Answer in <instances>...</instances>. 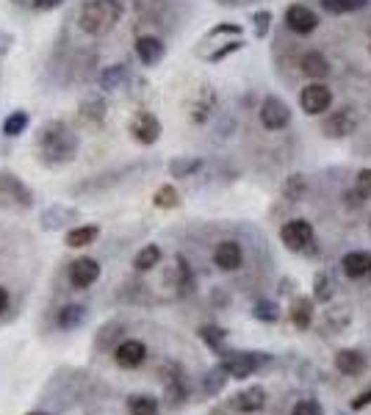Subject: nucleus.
Here are the masks:
<instances>
[{
	"label": "nucleus",
	"mask_w": 371,
	"mask_h": 415,
	"mask_svg": "<svg viewBox=\"0 0 371 415\" xmlns=\"http://www.w3.org/2000/svg\"><path fill=\"white\" fill-rule=\"evenodd\" d=\"M311 319H313V302L311 299H297L291 305V322L297 324L299 329L311 327Z\"/></svg>",
	"instance_id": "nucleus-22"
},
{
	"label": "nucleus",
	"mask_w": 371,
	"mask_h": 415,
	"mask_svg": "<svg viewBox=\"0 0 371 415\" xmlns=\"http://www.w3.org/2000/svg\"><path fill=\"white\" fill-rule=\"evenodd\" d=\"M355 128H358V114H355L352 108L332 111V114L325 119V125H322V131L332 138L349 136V133H355Z\"/></svg>",
	"instance_id": "nucleus-6"
},
{
	"label": "nucleus",
	"mask_w": 371,
	"mask_h": 415,
	"mask_svg": "<svg viewBox=\"0 0 371 415\" xmlns=\"http://www.w3.org/2000/svg\"><path fill=\"white\" fill-rule=\"evenodd\" d=\"M131 133H134V138L141 141V144H152V141H158L161 128H158L155 117H150V114H139V117L131 122Z\"/></svg>",
	"instance_id": "nucleus-14"
},
{
	"label": "nucleus",
	"mask_w": 371,
	"mask_h": 415,
	"mask_svg": "<svg viewBox=\"0 0 371 415\" xmlns=\"http://www.w3.org/2000/svg\"><path fill=\"white\" fill-rule=\"evenodd\" d=\"M291 415H325V413H322V404H319V402H313V399H302V402L294 404Z\"/></svg>",
	"instance_id": "nucleus-30"
},
{
	"label": "nucleus",
	"mask_w": 371,
	"mask_h": 415,
	"mask_svg": "<svg viewBox=\"0 0 371 415\" xmlns=\"http://www.w3.org/2000/svg\"><path fill=\"white\" fill-rule=\"evenodd\" d=\"M200 166V161H178V164H172V175L175 178H183L188 172H194Z\"/></svg>",
	"instance_id": "nucleus-33"
},
{
	"label": "nucleus",
	"mask_w": 371,
	"mask_h": 415,
	"mask_svg": "<svg viewBox=\"0 0 371 415\" xmlns=\"http://www.w3.org/2000/svg\"><path fill=\"white\" fill-rule=\"evenodd\" d=\"M158 263H161V249H158L155 244L141 246L139 252H136V258H134V266H136L139 272H150V269L158 266Z\"/></svg>",
	"instance_id": "nucleus-20"
},
{
	"label": "nucleus",
	"mask_w": 371,
	"mask_h": 415,
	"mask_svg": "<svg viewBox=\"0 0 371 415\" xmlns=\"http://www.w3.org/2000/svg\"><path fill=\"white\" fill-rule=\"evenodd\" d=\"M322 6H325L327 11H332V14H346V11H358V8H363L369 0H319Z\"/></svg>",
	"instance_id": "nucleus-24"
},
{
	"label": "nucleus",
	"mask_w": 371,
	"mask_h": 415,
	"mask_svg": "<svg viewBox=\"0 0 371 415\" xmlns=\"http://www.w3.org/2000/svg\"><path fill=\"white\" fill-rule=\"evenodd\" d=\"M128 413L131 415H158V399L150 393L128 396Z\"/></svg>",
	"instance_id": "nucleus-18"
},
{
	"label": "nucleus",
	"mask_w": 371,
	"mask_h": 415,
	"mask_svg": "<svg viewBox=\"0 0 371 415\" xmlns=\"http://www.w3.org/2000/svg\"><path fill=\"white\" fill-rule=\"evenodd\" d=\"M86 319V310H84V305H64L61 310H58V316H56V324L61 327V329H75V327H81Z\"/></svg>",
	"instance_id": "nucleus-19"
},
{
	"label": "nucleus",
	"mask_w": 371,
	"mask_h": 415,
	"mask_svg": "<svg viewBox=\"0 0 371 415\" xmlns=\"http://www.w3.org/2000/svg\"><path fill=\"white\" fill-rule=\"evenodd\" d=\"M119 17H122L119 0H89L78 14V25L89 37H103L119 22Z\"/></svg>",
	"instance_id": "nucleus-1"
},
{
	"label": "nucleus",
	"mask_w": 371,
	"mask_h": 415,
	"mask_svg": "<svg viewBox=\"0 0 371 415\" xmlns=\"http://www.w3.org/2000/svg\"><path fill=\"white\" fill-rule=\"evenodd\" d=\"M136 55L141 58V64H158L164 55V42L158 37H141L136 42Z\"/></svg>",
	"instance_id": "nucleus-16"
},
{
	"label": "nucleus",
	"mask_w": 371,
	"mask_h": 415,
	"mask_svg": "<svg viewBox=\"0 0 371 415\" xmlns=\"http://www.w3.org/2000/svg\"><path fill=\"white\" fill-rule=\"evenodd\" d=\"M225 379H228V374H225V369L219 366L214 374H208V379H205V390H208V393H216V390L225 385Z\"/></svg>",
	"instance_id": "nucleus-31"
},
{
	"label": "nucleus",
	"mask_w": 371,
	"mask_h": 415,
	"mask_svg": "<svg viewBox=\"0 0 371 415\" xmlns=\"http://www.w3.org/2000/svg\"><path fill=\"white\" fill-rule=\"evenodd\" d=\"M261 366V357L252 355V352H230L225 360H222V369L233 379H247L252 376V371Z\"/></svg>",
	"instance_id": "nucleus-5"
},
{
	"label": "nucleus",
	"mask_w": 371,
	"mask_h": 415,
	"mask_svg": "<svg viewBox=\"0 0 371 415\" xmlns=\"http://www.w3.org/2000/svg\"><path fill=\"white\" fill-rule=\"evenodd\" d=\"M288 119H291V111H288V105L282 100H278V97H266L263 100V105H261V122H263V128L280 131V128L288 125Z\"/></svg>",
	"instance_id": "nucleus-8"
},
{
	"label": "nucleus",
	"mask_w": 371,
	"mask_h": 415,
	"mask_svg": "<svg viewBox=\"0 0 371 415\" xmlns=\"http://www.w3.org/2000/svg\"><path fill=\"white\" fill-rule=\"evenodd\" d=\"M341 269L346 277H366L371 275V255L369 252H346L341 258Z\"/></svg>",
	"instance_id": "nucleus-13"
},
{
	"label": "nucleus",
	"mask_w": 371,
	"mask_h": 415,
	"mask_svg": "<svg viewBox=\"0 0 371 415\" xmlns=\"http://www.w3.org/2000/svg\"><path fill=\"white\" fill-rule=\"evenodd\" d=\"M214 261H216V266L225 269V272L238 269L241 261H244L241 244H235V241H222V244H216V249H214Z\"/></svg>",
	"instance_id": "nucleus-12"
},
{
	"label": "nucleus",
	"mask_w": 371,
	"mask_h": 415,
	"mask_svg": "<svg viewBox=\"0 0 371 415\" xmlns=\"http://www.w3.org/2000/svg\"><path fill=\"white\" fill-rule=\"evenodd\" d=\"M358 194H360L363 199H371V169H363V172L358 175Z\"/></svg>",
	"instance_id": "nucleus-32"
},
{
	"label": "nucleus",
	"mask_w": 371,
	"mask_h": 415,
	"mask_svg": "<svg viewBox=\"0 0 371 415\" xmlns=\"http://www.w3.org/2000/svg\"><path fill=\"white\" fill-rule=\"evenodd\" d=\"M266 20H269V14H258V34L266 31Z\"/></svg>",
	"instance_id": "nucleus-37"
},
{
	"label": "nucleus",
	"mask_w": 371,
	"mask_h": 415,
	"mask_svg": "<svg viewBox=\"0 0 371 415\" xmlns=\"http://www.w3.org/2000/svg\"><path fill=\"white\" fill-rule=\"evenodd\" d=\"M97 277H100V263L94 258H78L70 266V285L78 288V291H84L92 282H97Z\"/></svg>",
	"instance_id": "nucleus-9"
},
{
	"label": "nucleus",
	"mask_w": 371,
	"mask_h": 415,
	"mask_svg": "<svg viewBox=\"0 0 371 415\" xmlns=\"http://www.w3.org/2000/svg\"><path fill=\"white\" fill-rule=\"evenodd\" d=\"M25 125H28V114H25V111H14V114L3 122V133H6V136H20V133L25 131Z\"/></svg>",
	"instance_id": "nucleus-25"
},
{
	"label": "nucleus",
	"mask_w": 371,
	"mask_h": 415,
	"mask_svg": "<svg viewBox=\"0 0 371 415\" xmlns=\"http://www.w3.org/2000/svg\"><path fill=\"white\" fill-rule=\"evenodd\" d=\"M252 316H255V319H261V322H269V324L280 319L278 308H275L272 302H258V305H255V310H252Z\"/></svg>",
	"instance_id": "nucleus-27"
},
{
	"label": "nucleus",
	"mask_w": 371,
	"mask_h": 415,
	"mask_svg": "<svg viewBox=\"0 0 371 415\" xmlns=\"http://www.w3.org/2000/svg\"><path fill=\"white\" fill-rule=\"evenodd\" d=\"M327 58L322 53H305L302 55V72L311 75V78H325L327 75Z\"/></svg>",
	"instance_id": "nucleus-21"
},
{
	"label": "nucleus",
	"mask_w": 371,
	"mask_h": 415,
	"mask_svg": "<svg viewBox=\"0 0 371 415\" xmlns=\"http://www.w3.org/2000/svg\"><path fill=\"white\" fill-rule=\"evenodd\" d=\"M97 235H100V228H97V225H84V228H75V230L67 232L64 244L72 246V249H78V246H89V244L97 241Z\"/></svg>",
	"instance_id": "nucleus-17"
},
{
	"label": "nucleus",
	"mask_w": 371,
	"mask_h": 415,
	"mask_svg": "<svg viewBox=\"0 0 371 415\" xmlns=\"http://www.w3.org/2000/svg\"><path fill=\"white\" fill-rule=\"evenodd\" d=\"M330 103H332V92L327 86H322V84H311V86H305L302 94H299V105L311 117L325 114L327 108H330Z\"/></svg>",
	"instance_id": "nucleus-3"
},
{
	"label": "nucleus",
	"mask_w": 371,
	"mask_h": 415,
	"mask_svg": "<svg viewBox=\"0 0 371 415\" xmlns=\"http://www.w3.org/2000/svg\"><path fill=\"white\" fill-rule=\"evenodd\" d=\"M42 144H45V150L53 155L56 152V158L58 161H67V158H72V152H75V147H78V141L70 136L67 131H64V125H50L45 131V138H42Z\"/></svg>",
	"instance_id": "nucleus-2"
},
{
	"label": "nucleus",
	"mask_w": 371,
	"mask_h": 415,
	"mask_svg": "<svg viewBox=\"0 0 371 415\" xmlns=\"http://www.w3.org/2000/svg\"><path fill=\"white\" fill-rule=\"evenodd\" d=\"M366 404H371V390H366V393H360L355 402H352V410H363Z\"/></svg>",
	"instance_id": "nucleus-34"
},
{
	"label": "nucleus",
	"mask_w": 371,
	"mask_h": 415,
	"mask_svg": "<svg viewBox=\"0 0 371 415\" xmlns=\"http://www.w3.org/2000/svg\"><path fill=\"white\" fill-rule=\"evenodd\" d=\"M25 415H45V413H25Z\"/></svg>",
	"instance_id": "nucleus-38"
},
{
	"label": "nucleus",
	"mask_w": 371,
	"mask_h": 415,
	"mask_svg": "<svg viewBox=\"0 0 371 415\" xmlns=\"http://www.w3.org/2000/svg\"><path fill=\"white\" fill-rule=\"evenodd\" d=\"M61 0H37V8L39 11H50V8H56Z\"/></svg>",
	"instance_id": "nucleus-35"
},
{
	"label": "nucleus",
	"mask_w": 371,
	"mask_h": 415,
	"mask_svg": "<svg viewBox=\"0 0 371 415\" xmlns=\"http://www.w3.org/2000/svg\"><path fill=\"white\" fill-rule=\"evenodd\" d=\"M280 235H282V244H285L288 249H294V252H299V249H305V246L313 244V228H311V222H305V219H294V222L282 225Z\"/></svg>",
	"instance_id": "nucleus-4"
},
{
	"label": "nucleus",
	"mask_w": 371,
	"mask_h": 415,
	"mask_svg": "<svg viewBox=\"0 0 371 415\" xmlns=\"http://www.w3.org/2000/svg\"><path fill=\"white\" fill-rule=\"evenodd\" d=\"M6 308H8V291L0 285V313H6Z\"/></svg>",
	"instance_id": "nucleus-36"
},
{
	"label": "nucleus",
	"mask_w": 371,
	"mask_h": 415,
	"mask_svg": "<svg viewBox=\"0 0 371 415\" xmlns=\"http://www.w3.org/2000/svg\"><path fill=\"white\" fill-rule=\"evenodd\" d=\"M316 288H313V296L319 299V302H327L330 296H332V279L327 275H316V282H313Z\"/></svg>",
	"instance_id": "nucleus-28"
},
{
	"label": "nucleus",
	"mask_w": 371,
	"mask_h": 415,
	"mask_svg": "<svg viewBox=\"0 0 371 415\" xmlns=\"http://www.w3.org/2000/svg\"><path fill=\"white\" fill-rule=\"evenodd\" d=\"M369 228H371V222H369Z\"/></svg>",
	"instance_id": "nucleus-39"
},
{
	"label": "nucleus",
	"mask_w": 371,
	"mask_h": 415,
	"mask_svg": "<svg viewBox=\"0 0 371 415\" xmlns=\"http://www.w3.org/2000/svg\"><path fill=\"white\" fill-rule=\"evenodd\" d=\"M152 202H155V208H164V211H169V208H178V205H181V194H178L172 185H161V188L155 191Z\"/></svg>",
	"instance_id": "nucleus-23"
},
{
	"label": "nucleus",
	"mask_w": 371,
	"mask_h": 415,
	"mask_svg": "<svg viewBox=\"0 0 371 415\" xmlns=\"http://www.w3.org/2000/svg\"><path fill=\"white\" fill-rule=\"evenodd\" d=\"M335 369L341 371V374H346V376H358L360 371L366 369V360H363V355L355 352V349H341V352L335 355Z\"/></svg>",
	"instance_id": "nucleus-15"
},
{
	"label": "nucleus",
	"mask_w": 371,
	"mask_h": 415,
	"mask_svg": "<svg viewBox=\"0 0 371 415\" xmlns=\"http://www.w3.org/2000/svg\"><path fill=\"white\" fill-rule=\"evenodd\" d=\"M125 78V64H114L100 75V86L103 89H117V84Z\"/></svg>",
	"instance_id": "nucleus-26"
},
{
	"label": "nucleus",
	"mask_w": 371,
	"mask_h": 415,
	"mask_svg": "<svg viewBox=\"0 0 371 415\" xmlns=\"http://www.w3.org/2000/svg\"><path fill=\"white\" fill-rule=\"evenodd\" d=\"M285 25L294 31V34H311L316 25H319V17L308 8V6H291L288 11H285Z\"/></svg>",
	"instance_id": "nucleus-10"
},
{
	"label": "nucleus",
	"mask_w": 371,
	"mask_h": 415,
	"mask_svg": "<svg viewBox=\"0 0 371 415\" xmlns=\"http://www.w3.org/2000/svg\"><path fill=\"white\" fill-rule=\"evenodd\" d=\"M144 360H147V346H144L141 341H136V338L122 341V343L114 349V363H117L119 369H139Z\"/></svg>",
	"instance_id": "nucleus-7"
},
{
	"label": "nucleus",
	"mask_w": 371,
	"mask_h": 415,
	"mask_svg": "<svg viewBox=\"0 0 371 415\" xmlns=\"http://www.w3.org/2000/svg\"><path fill=\"white\" fill-rule=\"evenodd\" d=\"M200 335H202V341H205L208 346H214V349H219V343L225 341V329H219V327H202Z\"/></svg>",
	"instance_id": "nucleus-29"
},
{
	"label": "nucleus",
	"mask_w": 371,
	"mask_h": 415,
	"mask_svg": "<svg viewBox=\"0 0 371 415\" xmlns=\"http://www.w3.org/2000/svg\"><path fill=\"white\" fill-rule=\"evenodd\" d=\"M263 404H266V390L258 388V385L235 393L230 399V407L238 413H258V410H263Z\"/></svg>",
	"instance_id": "nucleus-11"
}]
</instances>
